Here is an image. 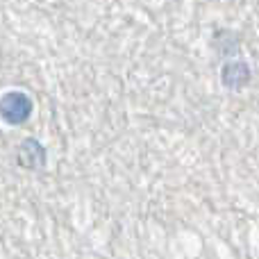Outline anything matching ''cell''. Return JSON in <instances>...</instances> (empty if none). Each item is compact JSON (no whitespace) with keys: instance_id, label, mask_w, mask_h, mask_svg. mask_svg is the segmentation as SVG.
<instances>
[{"instance_id":"cell-1","label":"cell","mask_w":259,"mask_h":259,"mask_svg":"<svg viewBox=\"0 0 259 259\" xmlns=\"http://www.w3.org/2000/svg\"><path fill=\"white\" fill-rule=\"evenodd\" d=\"M32 98L23 91H7L0 98V118L7 125H23L32 116Z\"/></svg>"},{"instance_id":"cell-2","label":"cell","mask_w":259,"mask_h":259,"mask_svg":"<svg viewBox=\"0 0 259 259\" xmlns=\"http://www.w3.org/2000/svg\"><path fill=\"white\" fill-rule=\"evenodd\" d=\"M18 166H23V168L27 170H39L46 166V148L41 146V141H36V139H25V141L18 146Z\"/></svg>"},{"instance_id":"cell-3","label":"cell","mask_w":259,"mask_h":259,"mask_svg":"<svg viewBox=\"0 0 259 259\" xmlns=\"http://www.w3.org/2000/svg\"><path fill=\"white\" fill-rule=\"evenodd\" d=\"M221 80H223V84L228 89L239 91L250 82V68H248L246 62H230L221 71Z\"/></svg>"}]
</instances>
